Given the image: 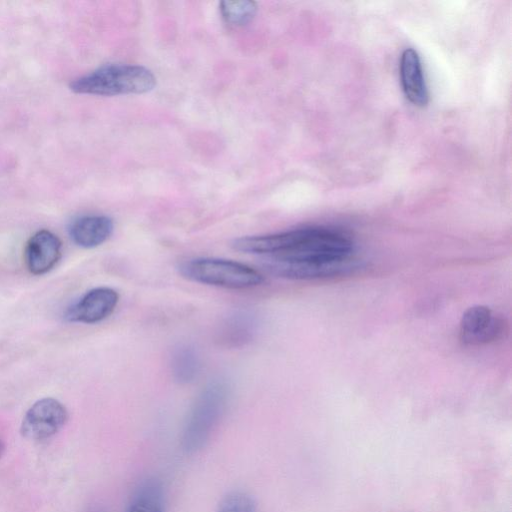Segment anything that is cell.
Instances as JSON below:
<instances>
[{"label":"cell","instance_id":"cell-1","mask_svg":"<svg viewBox=\"0 0 512 512\" xmlns=\"http://www.w3.org/2000/svg\"><path fill=\"white\" fill-rule=\"evenodd\" d=\"M232 246L243 253L266 255L267 271L294 280L337 274L347 267L354 249L345 233L319 226L241 237Z\"/></svg>","mask_w":512,"mask_h":512},{"label":"cell","instance_id":"cell-2","mask_svg":"<svg viewBox=\"0 0 512 512\" xmlns=\"http://www.w3.org/2000/svg\"><path fill=\"white\" fill-rule=\"evenodd\" d=\"M230 396L227 383L215 379L196 397L185 421L181 446L187 454L201 450L224 415Z\"/></svg>","mask_w":512,"mask_h":512},{"label":"cell","instance_id":"cell-3","mask_svg":"<svg viewBox=\"0 0 512 512\" xmlns=\"http://www.w3.org/2000/svg\"><path fill=\"white\" fill-rule=\"evenodd\" d=\"M156 78L147 68L130 64H108L73 80L74 93L99 96L143 94L154 89Z\"/></svg>","mask_w":512,"mask_h":512},{"label":"cell","instance_id":"cell-4","mask_svg":"<svg viewBox=\"0 0 512 512\" xmlns=\"http://www.w3.org/2000/svg\"><path fill=\"white\" fill-rule=\"evenodd\" d=\"M179 273L186 279L201 284L227 289H250L264 283L258 270L237 261L220 258H193L182 261Z\"/></svg>","mask_w":512,"mask_h":512},{"label":"cell","instance_id":"cell-5","mask_svg":"<svg viewBox=\"0 0 512 512\" xmlns=\"http://www.w3.org/2000/svg\"><path fill=\"white\" fill-rule=\"evenodd\" d=\"M504 318L489 307L476 305L468 308L459 325V338L468 346H481L499 340L506 332Z\"/></svg>","mask_w":512,"mask_h":512},{"label":"cell","instance_id":"cell-6","mask_svg":"<svg viewBox=\"0 0 512 512\" xmlns=\"http://www.w3.org/2000/svg\"><path fill=\"white\" fill-rule=\"evenodd\" d=\"M67 420L68 411L59 400L42 398L26 411L21 423V434L30 440L47 439L60 431Z\"/></svg>","mask_w":512,"mask_h":512},{"label":"cell","instance_id":"cell-7","mask_svg":"<svg viewBox=\"0 0 512 512\" xmlns=\"http://www.w3.org/2000/svg\"><path fill=\"white\" fill-rule=\"evenodd\" d=\"M118 301L119 295L113 288H93L70 306L64 317L69 322L98 323L114 312Z\"/></svg>","mask_w":512,"mask_h":512},{"label":"cell","instance_id":"cell-8","mask_svg":"<svg viewBox=\"0 0 512 512\" xmlns=\"http://www.w3.org/2000/svg\"><path fill=\"white\" fill-rule=\"evenodd\" d=\"M61 241L49 230H39L27 241L24 261L28 271L34 275L49 272L61 257Z\"/></svg>","mask_w":512,"mask_h":512},{"label":"cell","instance_id":"cell-9","mask_svg":"<svg viewBox=\"0 0 512 512\" xmlns=\"http://www.w3.org/2000/svg\"><path fill=\"white\" fill-rule=\"evenodd\" d=\"M399 76L405 97L415 106L428 103L429 94L421 59L413 48H406L399 61Z\"/></svg>","mask_w":512,"mask_h":512},{"label":"cell","instance_id":"cell-10","mask_svg":"<svg viewBox=\"0 0 512 512\" xmlns=\"http://www.w3.org/2000/svg\"><path fill=\"white\" fill-rule=\"evenodd\" d=\"M114 230L113 220L106 215H85L69 226L72 241L82 248H94L106 242Z\"/></svg>","mask_w":512,"mask_h":512},{"label":"cell","instance_id":"cell-11","mask_svg":"<svg viewBox=\"0 0 512 512\" xmlns=\"http://www.w3.org/2000/svg\"><path fill=\"white\" fill-rule=\"evenodd\" d=\"M257 318L249 311H236L228 316L218 332V341L227 347H240L250 342L257 331Z\"/></svg>","mask_w":512,"mask_h":512},{"label":"cell","instance_id":"cell-12","mask_svg":"<svg viewBox=\"0 0 512 512\" xmlns=\"http://www.w3.org/2000/svg\"><path fill=\"white\" fill-rule=\"evenodd\" d=\"M170 368L176 382L180 384L193 382L198 377L201 369V359L198 351L189 344H179L172 351Z\"/></svg>","mask_w":512,"mask_h":512},{"label":"cell","instance_id":"cell-13","mask_svg":"<svg viewBox=\"0 0 512 512\" xmlns=\"http://www.w3.org/2000/svg\"><path fill=\"white\" fill-rule=\"evenodd\" d=\"M126 512H165V494L156 478L143 481L135 490Z\"/></svg>","mask_w":512,"mask_h":512},{"label":"cell","instance_id":"cell-14","mask_svg":"<svg viewBox=\"0 0 512 512\" xmlns=\"http://www.w3.org/2000/svg\"><path fill=\"white\" fill-rule=\"evenodd\" d=\"M223 19L230 25L243 26L249 23L257 12L254 1H222L219 4Z\"/></svg>","mask_w":512,"mask_h":512},{"label":"cell","instance_id":"cell-15","mask_svg":"<svg viewBox=\"0 0 512 512\" xmlns=\"http://www.w3.org/2000/svg\"><path fill=\"white\" fill-rule=\"evenodd\" d=\"M217 512H257L254 499L242 491H234L226 495Z\"/></svg>","mask_w":512,"mask_h":512},{"label":"cell","instance_id":"cell-16","mask_svg":"<svg viewBox=\"0 0 512 512\" xmlns=\"http://www.w3.org/2000/svg\"><path fill=\"white\" fill-rule=\"evenodd\" d=\"M4 449H5V445H4L3 441L0 439V457L2 456V454L4 452Z\"/></svg>","mask_w":512,"mask_h":512}]
</instances>
